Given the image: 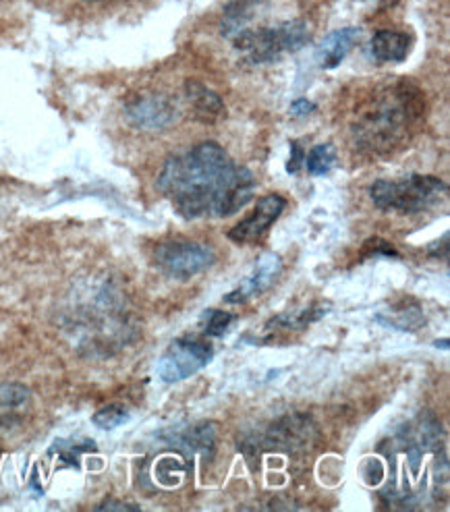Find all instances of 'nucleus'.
Wrapping results in <instances>:
<instances>
[{"instance_id": "nucleus-1", "label": "nucleus", "mask_w": 450, "mask_h": 512, "mask_svg": "<svg viewBox=\"0 0 450 512\" xmlns=\"http://www.w3.org/2000/svg\"><path fill=\"white\" fill-rule=\"evenodd\" d=\"M158 189L187 220L208 214L227 218L251 202L256 181L218 144L206 141L187 154L168 158L160 170Z\"/></svg>"}, {"instance_id": "nucleus-2", "label": "nucleus", "mask_w": 450, "mask_h": 512, "mask_svg": "<svg viewBox=\"0 0 450 512\" xmlns=\"http://www.w3.org/2000/svg\"><path fill=\"white\" fill-rule=\"evenodd\" d=\"M424 119V94L411 81L384 83L374 90L353 123L355 144L376 156L399 152Z\"/></svg>"}, {"instance_id": "nucleus-3", "label": "nucleus", "mask_w": 450, "mask_h": 512, "mask_svg": "<svg viewBox=\"0 0 450 512\" xmlns=\"http://www.w3.org/2000/svg\"><path fill=\"white\" fill-rule=\"evenodd\" d=\"M307 42L309 30L299 19L270 27H260V30H243L233 38L235 50L249 65L272 63L289 52H297Z\"/></svg>"}, {"instance_id": "nucleus-4", "label": "nucleus", "mask_w": 450, "mask_h": 512, "mask_svg": "<svg viewBox=\"0 0 450 512\" xmlns=\"http://www.w3.org/2000/svg\"><path fill=\"white\" fill-rule=\"evenodd\" d=\"M446 193V183L428 175H413L401 181H376L370 189L376 208L401 214L426 212L436 206Z\"/></svg>"}, {"instance_id": "nucleus-5", "label": "nucleus", "mask_w": 450, "mask_h": 512, "mask_svg": "<svg viewBox=\"0 0 450 512\" xmlns=\"http://www.w3.org/2000/svg\"><path fill=\"white\" fill-rule=\"evenodd\" d=\"M154 262L166 276L189 280L208 270L216 262V255L212 247L204 243L168 241L156 247Z\"/></svg>"}, {"instance_id": "nucleus-6", "label": "nucleus", "mask_w": 450, "mask_h": 512, "mask_svg": "<svg viewBox=\"0 0 450 512\" xmlns=\"http://www.w3.org/2000/svg\"><path fill=\"white\" fill-rule=\"evenodd\" d=\"M214 357V351L200 338H177L158 361V378L166 384H177L200 372Z\"/></svg>"}, {"instance_id": "nucleus-7", "label": "nucleus", "mask_w": 450, "mask_h": 512, "mask_svg": "<svg viewBox=\"0 0 450 512\" xmlns=\"http://www.w3.org/2000/svg\"><path fill=\"white\" fill-rule=\"evenodd\" d=\"M316 438V425L307 415H287L274 421L266 436L264 446L280 452L307 450Z\"/></svg>"}, {"instance_id": "nucleus-8", "label": "nucleus", "mask_w": 450, "mask_h": 512, "mask_svg": "<svg viewBox=\"0 0 450 512\" xmlns=\"http://www.w3.org/2000/svg\"><path fill=\"white\" fill-rule=\"evenodd\" d=\"M127 119L142 131H162L179 119V108L164 96H144L127 104Z\"/></svg>"}, {"instance_id": "nucleus-9", "label": "nucleus", "mask_w": 450, "mask_h": 512, "mask_svg": "<svg viewBox=\"0 0 450 512\" xmlns=\"http://www.w3.org/2000/svg\"><path fill=\"white\" fill-rule=\"evenodd\" d=\"M287 208L285 197H280L276 193L264 195L262 199H258V206L253 210L243 222H239L237 226H233L229 239L235 243H253L258 241L270 226L278 220V216L283 214V210Z\"/></svg>"}, {"instance_id": "nucleus-10", "label": "nucleus", "mask_w": 450, "mask_h": 512, "mask_svg": "<svg viewBox=\"0 0 450 512\" xmlns=\"http://www.w3.org/2000/svg\"><path fill=\"white\" fill-rule=\"evenodd\" d=\"M283 272V260H280L278 253H264L262 258L256 262L253 272L241 282V287L235 289L224 297V301L231 305H239L249 301L251 297L262 295L266 289H270L274 280Z\"/></svg>"}, {"instance_id": "nucleus-11", "label": "nucleus", "mask_w": 450, "mask_h": 512, "mask_svg": "<svg viewBox=\"0 0 450 512\" xmlns=\"http://www.w3.org/2000/svg\"><path fill=\"white\" fill-rule=\"evenodd\" d=\"M266 5V0H231L222 13L220 32L224 38H235L243 30H249V23Z\"/></svg>"}, {"instance_id": "nucleus-12", "label": "nucleus", "mask_w": 450, "mask_h": 512, "mask_svg": "<svg viewBox=\"0 0 450 512\" xmlns=\"http://www.w3.org/2000/svg\"><path fill=\"white\" fill-rule=\"evenodd\" d=\"M187 98H189V104L193 106L195 117L204 123H218L220 119H224V115H227V108H224L222 98L198 81L187 83Z\"/></svg>"}, {"instance_id": "nucleus-13", "label": "nucleus", "mask_w": 450, "mask_h": 512, "mask_svg": "<svg viewBox=\"0 0 450 512\" xmlns=\"http://www.w3.org/2000/svg\"><path fill=\"white\" fill-rule=\"evenodd\" d=\"M361 32L357 27H343V30L330 34L322 46H320V65L322 69H336L345 56L351 52V48L359 42Z\"/></svg>"}, {"instance_id": "nucleus-14", "label": "nucleus", "mask_w": 450, "mask_h": 512, "mask_svg": "<svg viewBox=\"0 0 450 512\" xmlns=\"http://www.w3.org/2000/svg\"><path fill=\"white\" fill-rule=\"evenodd\" d=\"M370 48H372V56L378 63H403L411 48V38L403 32L382 30L374 34Z\"/></svg>"}, {"instance_id": "nucleus-15", "label": "nucleus", "mask_w": 450, "mask_h": 512, "mask_svg": "<svg viewBox=\"0 0 450 512\" xmlns=\"http://www.w3.org/2000/svg\"><path fill=\"white\" fill-rule=\"evenodd\" d=\"M179 444L193 452H202L204 457H208V454L212 457L214 446H216V425L214 423L195 425V428H191L179 438Z\"/></svg>"}, {"instance_id": "nucleus-16", "label": "nucleus", "mask_w": 450, "mask_h": 512, "mask_svg": "<svg viewBox=\"0 0 450 512\" xmlns=\"http://www.w3.org/2000/svg\"><path fill=\"white\" fill-rule=\"evenodd\" d=\"M330 309V305H314L309 309H303L299 311V314H283V316H276L272 318L266 328H293V330H301L305 326H309L312 322L320 320L322 316H326V311Z\"/></svg>"}, {"instance_id": "nucleus-17", "label": "nucleus", "mask_w": 450, "mask_h": 512, "mask_svg": "<svg viewBox=\"0 0 450 512\" xmlns=\"http://www.w3.org/2000/svg\"><path fill=\"white\" fill-rule=\"evenodd\" d=\"M336 162V150L332 144H320L316 146L312 152H309V156H305V168L309 175L314 177H320V175H326L328 170L334 166Z\"/></svg>"}, {"instance_id": "nucleus-18", "label": "nucleus", "mask_w": 450, "mask_h": 512, "mask_svg": "<svg viewBox=\"0 0 450 512\" xmlns=\"http://www.w3.org/2000/svg\"><path fill=\"white\" fill-rule=\"evenodd\" d=\"M185 475V465L181 459L173 457V454H166L158 463H156V479L162 483V486H179Z\"/></svg>"}, {"instance_id": "nucleus-19", "label": "nucleus", "mask_w": 450, "mask_h": 512, "mask_svg": "<svg viewBox=\"0 0 450 512\" xmlns=\"http://www.w3.org/2000/svg\"><path fill=\"white\" fill-rule=\"evenodd\" d=\"M235 316L227 314V311H220V309H208L204 311V318H202V328L206 336H220L227 332V328L233 324Z\"/></svg>"}, {"instance_id": "nucleus-20", "label": "nucleus", "mask_w": 450, "mask_h": 512, "mask_svg": "<svg viewBox=\"0 0 450 512\" xmlns=\"http://www.w3.org/2000/svg\"><path fill=\"white\" fill-rule=\"evenodd\" d=\"M129 419V415H127V411L123 409V407H119V405H108V407H104V409H100L96 415H94V425L96 428H100V430H117L119 425H123L125 421Z\"/></svg>"}, {"instance_id": "nucleus-21", "label": "nucleus", "mask_w": 450, "mask_h": 512, "mask_svg": "<svg viewBox=\"0 0 450 512\" xmlns=\"http://www.w3.org/2000/svg\"><path fill=\"white\" fill-rule=\"evenodd\" d=\"M30 388L17 384V382H7V384H0V407H21L23 403H27V398H30Z\"/></svg>"}, {"instance_id": "nucleus-22", "label": "nucleus", "mask_w": 450, "mask_h": 512, "mask_svg": "<svg viewBox=\"0 0 450 512\" xmlns=\"http://www.w3.org/2000/svg\"><path fill=\"white\" fill-rule=\"evenodd\" d=\"M88 450H96L94 442H81V444H73V442H56L50 452H59V457L65 465L69 467H77L79 465V454L88 452Z\"/></svg>"}, {"instance_id": "nucleus-23", "label": "nucleus", "mask_w": 450, "mask_h": 512, "mask_svg": "<svg viewBox=\"0 0 450 512\" xmlns=\"http://www.w3.org/2000/svg\"><path fill=\"white\" fill-rule=\"evenodd\" d=\"M363 253L368 255H384V258H399V253L395 251V247H392L390 243L382 241V239H372L363 245Z\"/></svg>"}, {"instance_id": "nucleus-24", "label": "nucleus", "mask_w": 450, "mask_h": 512, "mask_svg": "<svg viewBox=\"0 0 450 512\" xmlns=\"http://www.w3.org/2000/svg\"><path fill=\"white\" fill-rule=\"evenodd\" d=\"M305 164V152L301 150V144L299 141H291V158H289V164H287V170L291 175L299 173V168Z\"/></svg>"}, {"instance_id": "nucleus-25", "label": "nucleus", "mask_w": 450, "mask_h": 512, "mask_svg": "<svg viewBox=\"0 0 450 512\" xmlns=\"http://www.w3.org/2000/svg\"><path fill=\"white\" fill-rule=\"evenodd\" d=\"M382 475H384V469L378 461L365 465V479H368V483H380Z\"/></svg>"}, {"instance_id": "nucleus-26", "label": "nucleus", "mask_w": 450, "mask_h": 512, "mask_svg": "<svg viewBox=\"0 0 450 512\" xmlns=\"http://www.w3.org/2000/svg\"><path fill=\"white\" fill-rule=\"evenodd\" d=\"M314 110H316V104H312V102L305 100V98L295 100L293 106H291L293 115H299V117H305V115H309V112H314Z\"/></svg>"}, {"instance_id": "nucleus-27", "label": "nucleus", "mask_w": 450, "mask_h": 512, "mask_svg": "<svg viewBox=\"0 0 450 512\" xmlns=\"http://www.w3.org/2000/svg\"><path fill=\"white\" fill-rule=\"evenodd\" d=\"M98 510H139V506L135 504H125V502H112V500H106L98 506Z\"/></svg>"}, {"instance_id": "nucleus-28", "label": "nucleus", "mask_w": 450, "mask_h": 512, "mask_svg": "<svg viewBox=\"0 0 450 512\" xmlns=\"http://www.w3.org/2000/svg\"><path fill=\"white\" fill-rule=\"evenodd\" d=\"M434 345H436V347H444V349H446V347H448V340H436Z\"/></svg>"}]
</instances>
